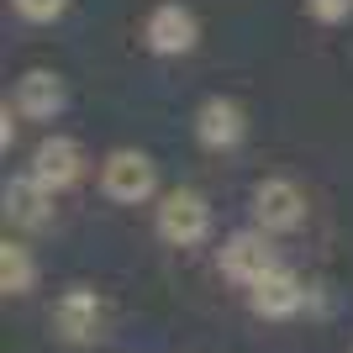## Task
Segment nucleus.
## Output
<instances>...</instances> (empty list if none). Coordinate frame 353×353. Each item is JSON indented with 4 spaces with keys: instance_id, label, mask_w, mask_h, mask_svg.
<instances>
[{
    "instance_id": "obj_10",
    "label": "nucleus",
    "mask_w": 353,
    "mask_h": 353,
    "mask_svg": "<svg viewBox=\"0 0 353 353\" xmlns=\"http://www.w3.org/2000/svg\"><path fill=\"white\" fill-rule=\"evenodd\" d=\"M53 327H59L63 343H85L95 327H101V301H95V290H69L53 306Z\"/></svg>"
},
{
    "instance_id": "obj_5",
    "label": "nucleus",
    "mask_w": 353,
    "mask_h": 353,
    "mask_svg": "<svg viewBox=\"0 0 353 353\" xmlns=\"http://www.w3.org/2000/svg\"><path fill=\"white\" fill-rule=\"evenodd\" d=\"M301 301H306L301 280H295L290 269H280V264L248 285V306L259 311V316H269V322H285V316H295V311H301Z\"/></svg>"
},
{
    "instance_id": "obj_13",
    "label": "nucleus",
    "mask_w": 353,
    "mask_h": 353,
    "mask_svg": "<svg viewBox=\"0 0 353 353\" xmlns=\"http://www.w3.org/2000/svg\"><path fill=\"white\" fill-rule=\"evenodd\" d=\"M16 11L27 16V21H59L69 11V0H16Z\"/></svg>"
},
{
    "instance_id": "obj_1",
    "label": "nucleus",
    "mask_w": 353,
    "mask_h": 353,
    "mask_svg": "<svg viewBox=\"0 0 353 353\" xmlns=\"http://www.w3.org/2000/svg\"><path fill=\"white\" fill-rule=\"evenodd\" d=\"M153 185H159V169H153V159L137 153V148H117V153L105 159V169H101V190L111 195V201H121V206L148 201Z\"/></svg>"
},
{
    "instance_id": "obj_11",
    "label": "nucleus",
    "mask_w": 353,
    "mask_h": 353,
    "mask_svg": "<svg viewBox=\"0 0 353 353\" xmlns=\"http://www.w3.org/2000/svg\"><path fill=\"white\" fill-rule=\"evenodd\" d=\"M48 201H53V190L37 185V174H21V179L6 185V216H11L16 227H43L48 221Z\"/></svg>"
},
{
    "instance_id": "obj_14",
    "label": "nucleus",
    "mask_w": 353,
    "mask_h": 353,
    "mask_svg": "<svg viewBox=\"0 0 353 353\" xmlns=\"http://www.w3.org/2000/svg\"><path fill=\"white\" fill-rule=\"evenodd\" d=\"M306 11L316 16V21H348L353 0H306Z\"/></svg>"
},
{
    "instance_id": "obj_6",
    "label": "nucleus",
    "mask_w": 353,
    "mask_h": 353,
    "mask_svg": "<svg viewBox=\"0 0 353 353\" xmlns=\"http://www.w3.org/2000/svg\"><path fill=\"white\" fill-rule=\"evenodd\" d=\"M269 269H274V248H269L264 227H259V232H232L221 243V274H227V280L253 285L259 274H269Z\"/></svg>"
},
{
    "instance_id": "obj_2",
    "label": "nucleus",
    "mask_w": 353,
    "mask_h": 353,
    "mask_svg": "<svg viewBox=\"0 0 353 353\" xmlns=\"http://www.w3.org/2000/svg\"><path fill=\"white\" fill-rule=\"evenodd\" d=\"M206 232H211V206H206V195H195V190L163 195V206H159V237H163V243L190 248V243H201Z\"/></svg>"
},
{
    "instance_id": "obj_7",
    "label": "nucleus",
    "mask_w": 353,
    "mask_h": 353,
    "mask_svg": "<svg viewBox=\"0 0 353 353\" xmlns=\"http://www.w3.org/2000/svg\"><path fill=\"white\" fill-rule=\"evenodd\" d=\"M79 163H85V153H79L74 137H48V143H37V153H32V174H37V185H48V190H63V185L79 179Z\"/></svg>"
},
{
    "instance_id": "obj_4",
    "label": "nucleus",
    "mask_w": 353,
    "mask_h": 353,
    "mask_svg": "<svg viewBox=\"0 0 353 353\" xmlns=\"http://www.w3.org/2000/svg\"><path fill=\"white\" fill-rule=\"evenodd\" d=\"M253 216H259L264 232H290V227H301V216H306V195L295 190L290 179H264V185L253 190Z\"/></svg>"
},
{
    "instance_id": "obj_3",
    "label": "nucleus",
    "mask_w": 353,
    "mask_h": 353,
    "mask_svg": "<svg viewBox=\"0 0 353 353\" xmlns=\"http://www.w3.org/2000/svg\"><path fill=\"white\" fill-rule=\"evenodd\" d=\"M143 37H148V48H153L159 59H179V53H190V48L201 43V27H195V11H190V6L163 0V6H153Z\"/></svg>"
},
{
    "instance_id": "obj_8",
    "label": "nucleus",
    "mask_w": 353,
    "mask_h": 353,
    "mask_svg": "<svg viewBox=\"0 0 353 353\" xmlns=\"http://www.w3.org/2000/svg\"><path fill=\"white\" fill-rule=\"evenodd\" d=\"M243 132H248V121H243V105H237V101L211 95V101L195 111V137H201L206 148H237Z\"/></svg>"
},
{
    "instance_id": "obj_9",
    "label": "nucleus",
    "mask_w": 353,
    "mask_h": 353,
    "mask_svg": "<svg viewBox=\"0 0 353 353\" xmlns=\"http://www.w3.org/2000/svg\"><path fill=\"white\" fill-rule=\"evenodd\" d=\"M16 111L32 121H53L63 111V79L48 69H32L21 74V85H16Z\"/></svg>"
},
{
    "instance_id": "obj_12",
    "label": "nucleus",
    "mask_w": 353,
    "mask_h": 353,
    "mask_svg": "<svg viewBox=\"0 0 353 353\" xmlns=\"http://www.w3.org/2000/svg\"><path fill=\"white\" fill-rule=\"evenodd\" d=\"M32 280H37L32 253L21 248V243H6V248H0V290H6V295H27Z\"/></svg>"
}]
</instances>
